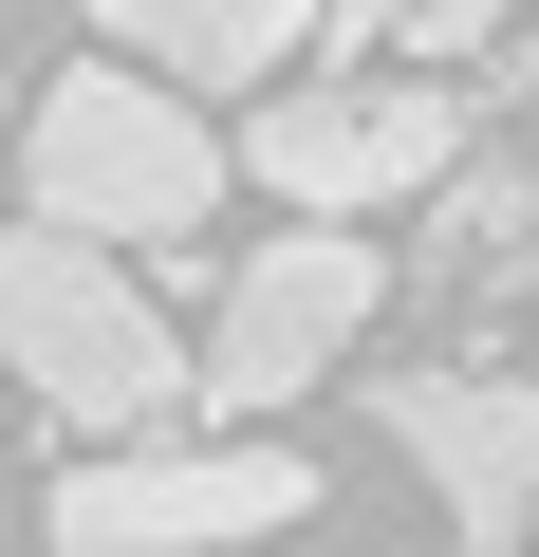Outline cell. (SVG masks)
<instances>
[{
  "instance_id": "obj_1",
  "label": "cell",
  "mask_w": 539,
  "mask_h": 557,
  "mask_svg": "<svg viewBox=\"0 0 539 557\" xmlns=\"http://www.w3.org/2000/svg\"><path fill=\"white\" fill-rule=\"evenodd\" d=\"M0 372H20L57 428H168V391H186V354H168V317L112 278V242H75V223H0Z\"/></svg>"
},
{
  "instance_id": "obj_2",
  "label": "cell",
  "mask_w": 539,
  "mask_h": 557,
  "mask_svg": "<svg viewBox=\"0 0 539 557\" xmlns=\"http://www.w3.org/2000/svg\"><path fill=\"white\" fill-rule=\"evenodd\" d=\"M20 168H38V223H75V242H186L223 205V149L168 75H57Z\"/></svg>"
},
{
  "instance_id": "obj_3",
  "label": "cell",
  "mask_w": 539,
  "mask_h": 557,
  "mask_svg": "<svg viewBox=\"0 0 539 557\" xmlns=\"http://www.w3.org/2000/svg\"><path fill=\"white\" fill-rule=\"evenodd\" d=\"M280 520H317L298 446H112L38 502L57 557H223V539H280Z\"/></svg>"
},
{
  "instance_id": "obj_4",
  "label": "cell",
  "mask_w": 539,
  "mask_h": 557,
  "mask_svg": "<svg viewBox=\"0 0 539 557\" xmlns=\"http://www.w3.org/2000/svg\"><path fill=\"white\" fill-rule=\"evenodd\" d=\"M372 298H391V260H372L354 223H280V242L223 278V335H205V372H186V391H205V409H242V428H260V409H298V391L372 335Z\"/></svg>"
},
{
  "instance_id": "obj_5",
  "label": "cell",
  "mask_w": 539,
  "mask_h": 557,
  "mask_svg": "<svg viewBox=\"0 0 539 557\" xmlns=\"http://www.w3.org/2000/svg\"><path fill=\"white\" fill-rule=\"evenodd\" d=\"M446 149H465V75H354V94H280V112L242 131V168L280 186V205H317V223L409 205Z\"/></svg>"
},
{
  "instance_id": "obj_6",
  "label": "cell",
  "mask_w": 539,
  "mask_h": 557,
  "mask_svg": "<svg viewBox=\"0 0 539 557\" xmlns=\"http://www.w3.org/2000/svg\"><path fill=\"white\" fill-rule=\"evenodd\" d=\"M372 428L428 465V502H446L465 557L539 539V372H372Z\"/></svg>"
},
{
  "instance_id": "obj_7",
  "label": "cell",
  "mask_w": 539,
  "mask_h": 557,
  "mask_svg": "<svg viewBox=\"0 0 539 557\" xmlns=\"http://www.w3.org/2000/svg\"><path fill=\"white\" fill-rule=\"evenodd\" d=\"M112 20V57H149V75H280L298 38H317V0H94Z\"/></svg>"
},
{
  "instance_id": "obj_8",
  "label": "cell",
  "mask_w": 539,
  "mask_h": 557,
  "mask_svg": "<svg viewBox=\"0 0 539 557\" xmlns=\"http://www.w3.org/2000/svg\"><path fill=\"white\" fill-rule=\"evenodd\" d=\"M520 223H539V168L520 149H446L428 168V278H502Z\"/></svg>"
},
{
  "instance_id": "obj_9",
  "label": "cell",
  "mask_w": 539,
  "mask_h": 557,
  "mask_svg": "<svg viewBox=\"0 0 539 557\" xmlns=\"http://www.w3.org/2000/svg\"><path fill=\"white\" fill-rule=\"evenodd\" d=\"M391 20H409V0H317V38H335V57H372Z\"/></svg>"
}]
</instances>
